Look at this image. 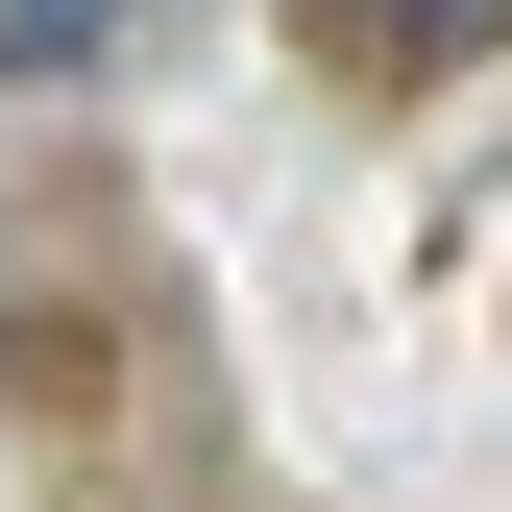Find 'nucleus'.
I'll return each instance as SVG.
<instances>
[{
	"label": "nucleus",
	"instance_id": "nucleus-1",
	"mask_svg": "<svg viewBox=\"0 0 512 512\" xmlns=\"http://www.w3.org/2000/svg\"><path fill=\"white\" fill-rule=\"evenodd\" d=\"M171 25H196V0H0V74H25V98H74V74H147Z\"/></svg>",
	"mask_w": 512,
	"mask_h": 512
},
{
	"label": "nucleus",
	"instance_id": "nucleus-2",
	"mask_svg": "<svg viewBox=\"0 0 512 512\" xmlns=\"http://www.w3.org/2000/svg\"><path fill=\"white\" fill-rule=\"evenodd\" d=\"M317 49L342 74H464V49H512V0H317Z\"/></svg>",
	"mask_w": 512,
	"mask_h": 512
}]
</instances>
